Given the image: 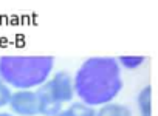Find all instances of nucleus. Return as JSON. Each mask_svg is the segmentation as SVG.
Masks as SVG:
<instances>
[{"label":"nucleus","mask_w":158,"mask_h":116,"mask_svg":"<svg viewBox=\"0 0 158 116\" xmlns=\"http://www.w3.org/2000/svg\"><path fill=\"white\" fill-rule=\"evenodd\" d=\"M73 82L76 97L95 108L113 102L124 87L121 65L110 56L85 59L76 70Z\"/></svg>","instance_id":"obj_1"},{"label":"nucleus","mask_w":158,"mask_h":116,"mask_svg":"<svg viewBox=\"0 0 158 116\" xmlns=\"http://www.w3.org/2000/svg\"><path fill=\"white\" fill-rule=\"evenodd\" d=\"M53 56H2L0 76L3 84L16 90H33L44 85L53 74Z\"/></svg>","instance_id":"obj_2"},{"label":"nucleus","mask_w":158,"mask_h":116,"mask_svg":"<svg viewBox=\"0 0 158 116\" xmlns=\"http://www.w3.org/2000/svg\"><path fill=\"white\" fill-rule=\"evenodd\" d=\"M10 108L14 116H37L39 99L36 90H16L13 91Z\"/></svg>","instance_id":"obj_3"},{"label":"nucleus","mask_w":158,"mask_h":116,"mask_svg":"<svg viewBox=\"0 0 158 116\" xmlns=\"http://www.w3.org/2000/svg\"><path fill=\"white\" fill-rule=\"evenodd\" d=\"M47 85L50 87L53 96L60 102V104H71L74 99V82L73 76L68 71H56L51 74V77L47 81Z\"/></svg>","instance_id":"obj_4"},{"label":"nucleus","mask_w":158,"mask_h":116,"mask_svg":"<svg viewBox=\"0 0 158 116\" xmlns=\"http://www.w3.org/2000/svg\"><path fill=\"white\" fill-rule=\"evenodd\" d=\"M36 94H37V99H39V114L42 116H56L57 113H60L64 108L50 90V87L47 85V82L44 85H40L37 90H36Z\"/></svg>","instance_id":"obj_5"},{"label":"nucleus","mask_w":158,"mask_h":116,"mask_svg":"<svg viewBox=\"0 0 158 116\" xmlns=\"http://www.w3.org/2000/svg\"><path fill=\"white\" fill-rule=\"evenodd\" d=\"M136 105L139 116H152V87L146 85L136 96Z\"/></svg>","instance_id":"obj_6"},{"label":"nucleus","mask_w":158,"mask_h":116,"mask_svg":"<svg viewBox=\"0 0 158 116\" xmlns=\"http://www.w3.org/2000/svg\"><path fill=\"white\" fill-rule=\"evenodd\" d=\"M96 116H132V111L124 104L109 102L96 108Z\"/></svg>","instance_id":"obj_7"},{"label":"nucleus","mask_w":158,"mask_h":116,"mask_svg":"<svg viewBox=\"0 0 158 116\" xmlns=\"http://www.w3.org/2000/svg\"><path fill=\"white\" fill-rule=\"evenodd\" d=\"M68 111L73 116H96V108L89 105V104H84L81 101L71 102L68 107Z\"/></svg>","instance_id":"obj_8"},{"label":"nucleus","mask_w":158,"mask_h":116,"mask_svg":"<svg viewBox=\"0 0 158 116\" xmlns=\"http://www.w3.org/2000/svg\"><path fill=\"white\" fill-rule=\"evenodd\" d=\"M118 62H119L121 68L136 70L146 62V57L144 56H121V57H118Z\"/></svg>","instance_id":"obj_9"},{"label":"nucleus","mask_w":158,"mask_h":116,"mask_svg":"<svg viewBox=\"0 0 158 116\" xmlns=\"http://www.w3.org/2000/svg\"><path fill=\"white\" fill-rule=\"evenodd\" d=\"M11 96H13V90H11L6 84H2V85H0V108H3V107L10 105Z\"/></svg>","instance_id":"obj_10"},{"label":"nucleus","mask_w":158,"mask_h":116,"mask_svg":"<svg viewBox=\"0 0 158 116\" xmlns=\"http://www.w3.org/2000/svg\"><path fill=\"white\" fill-rule=\"evenodd\" d=\"M56 116H73V114H71V113L68 111V108H67V110H62L60 113H57Z\"/></svg>","instance_id":"obj_11"},{"label":"nucleus","mask_w":158,"mask_h":116,"mask_svg":"<svg viewBox=\"0 0 158 116\" xmlns=\"http://www.w3.org/2000/svg\"><path fill=\"white\" fill-rule=\"evenodd\" d=\"M0 116H14L13 113H0Z\"/></svg>","instance_id":"obj_12"},{"label":"nucleus","mask_w":158,"mask_h":116,"mask_svg":"<svg viewBox=\"0 0 158 116\" xmlns=\"http://www.w3.org/2000/svg\"><path fill=\"white\" fill-rule=\"evenodd\" d=\"M3 84V81H2V76H0V85H2Z\"/></svg>","instance_id":"obj_13"}]
</instances>
